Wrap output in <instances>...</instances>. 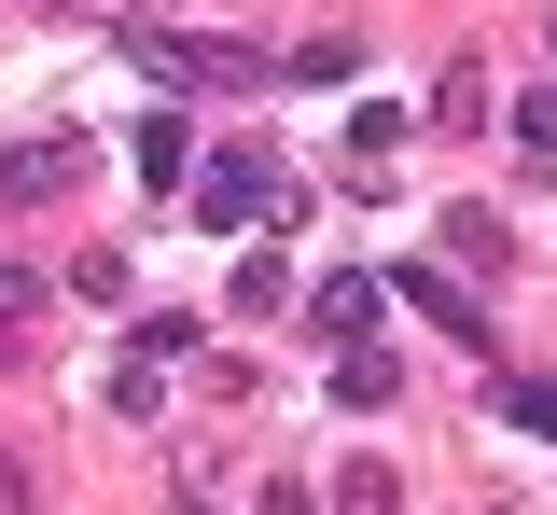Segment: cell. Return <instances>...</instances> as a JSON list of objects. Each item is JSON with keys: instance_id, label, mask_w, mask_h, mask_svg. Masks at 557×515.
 Returning a JSON list of instances; mask_svg holds the SVG:
<instances>
[{"instance_id": "1", "label": "cell", "mask_w": 557, "mask_h": 515, "mask_svg": "<svg viewBox=\"0 0 557 515\" xmlns=\"http://www.w3.org/2000/svg\"><path fill=\"white\" fill-rule=\"evenodd\" d=\"M126 56L153 84H182V98H251V84H278L265 42H237V28H168V14H126Z\"/></svg>"}, {"instance_id": "2", "label": "cell", "mask_w": 557, "mask_h": 515, "mask_svg": "<svg viewBox=\"0 0 557 515\" xmlns=\"http://www.w3.org/2000/svg\"><path fill=\"white\" fill-rule=\"evenodd\" d=\"M182 196H196L209 237H223V223H265V210H278V153H265V140H223V153H196Z\"/></svg>"}, {"instance_id": "3", "label": "cell", "mask_w": 557, "mask_h": 515, "mask_svg": "<svg viewBox=\"0 0 557 515\" xmlns=\"http://www.w3.org/2000/svg\"><path fill=\"white\" fill-rule=\"evenodd\" d=\"M70 181H84V140H70V126H57V140H14V153H0V210H57Z\"/></svg>"}, {"instance_id": "4", "label": "cell", "mask_w": 557, "mask_h": 515, "mask_svg": "<svg viewBox=\"0 0 557 515\" xmlns=\"http://www.w3.org/2000/svg\"><path fill=\"white\" fill-rule=\"evenodd\" d=\"M405 306H418V321H446V335H460V349H487V306L460 293V279H446V265H405Z\"/></svg>"}, {"instance_id": "5", "label": "cell", "mask_w": 557, "mask_h": 515, "mask_svg": "<svg viewBox=\"0 0 557 515\" xmlns=\"http://www.w3.org/2000/svg\"><path fill=\"white\" fill-rule=\"evenodd\" d=\"M362 321H376V279H362V265H335V279L307 293V335H362Z\"/></svg>"}, {"instance_id": "6", "label": "cell", "mask_w": 557, "mask_h": 515, "mask_svg": "<svg viewBox=\"0 0 557 515\" xmlns=\"http://www.w3.org/2000/svg\"><path fill=\"white\" fill-rule=\"evenodd\" d=\"M391 390H405V363H391V349H335V404H362V418H376Z\"/></svg>"}, {"instance_id": "7", "label": "cell", "mask_w": 557, "mask_h": 515, "mask_svg": "<svg viewBox=\"0 0 557 515\" xmlns=\"http://www.w3.org/2000/svg\"><path fill=\"white\" fill-rule=\"evenodd\" d=\"M139 181H196V140H182V112H139Z\"/></svg>"}, {"instance_id": "8", "label": "cell", "mask_w": 557, "mask_h": 515, "mask_svg": "<svg viewBox=\"0 0 557 515\" xmlns=\"http://www.w3.org/2000/svg\"><path fill=\"white\" fill-rule=\"evenodd\" d=\"M432 126H487V71H474V56L432 71Z\"/></svg>"}, {"instance_id": "9", "label": "cell", "mask_w": 557, "mask_h": 515, "mask_svg": "<svg viewBox=\"0 0 557 515\" xmlns=\"http://www.w3.org/2000/svg\"><path fill=\"white\" fill-rule=\"evenodd\" d=\"M237 306H251V321H278V306H293V265H278V251H251V265H237Z\"/></svg>"}, {"instance_id": "10", "label": "cell", "mask_w": 557, "mask_h": 515, "mask_svg": "<svg viewBox=\"0 0 557 515\" xmlns=\"http://www.w3.org/2000/svg\"><path fill=\"white\" fill-rule=\"evenodd\" d=\"M516 153H530V167H557V84H530V98H516Z\"/></svg>"}, {"instance_id": "11", "label": "cell", "mask_w": 557, "mask_h": 515, "mask_svg": "<svg viewBox=\"0 0 557 515\" xmlns=\"http://www.w3.org/2000/svg\"><path fill=\"white\" fill-rule=\"evenodd\" d=\"M502 404H516V432H544V445H557V376H516Z\"/></svg>"}, {"instance_id": "12", "label": "cell", "mask_w": 557, "mask_h": 515, "mask_svg": "<svg viewBox=\"0 0 557 515\" xmlns=\"http://www.w3.org/2000/svg\"><path fill=\"white\" fill-rule=\"evenodd\" d=\"M335 515H391V474H376V460H348V474H335Z\"/></svg>"}, {"instance_id": "13", "label": "cell", "mask_w": 557, "mask_h": 515, "mask_svg": "<svg viewBox=\"0 0 557 515\" xmlns=\"http://www.w3.org/2000/svg\"><path fill=\"white\" fill-rule=\"evenodd\" d=\"M28 306H42V279H28V265H0V335H14Z\"/></svg>"}, {"instance_id": "14", "label": "cell", "mask_w": 557, "mask_h": 515, "mask_svg": "<svg viewBox=\"0 0 557 515\" xmlns=\"http://www.w3.org/2000/svg\"><path fill=\"white\" fill-rule=\"evenodd\" d=\"M0 515H28V474H14V460H0Z\"/></svg>"}, {"instance_id": "15", "label": "cell", "mask_w": 557, "mask_h": 515, "mask_svg": "<svg viewBox=\"0 0 557 515\" xmlns=\"http://www.w3.org/2000/svg\"><path fill=\"white\" fill-rule=\"evenodd\" d=\"M168 515H209V502H196V488H182V502H168Z\"/></svg>"}]
</instances>
